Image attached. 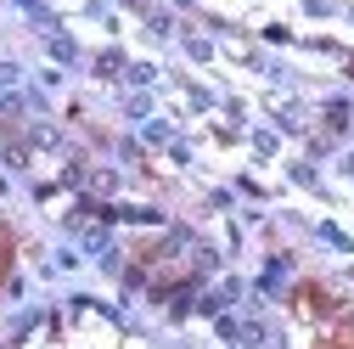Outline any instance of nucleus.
<instances>
[{
  "mask_svg": "<svg viewBox=\"0 0 354 349\" xmlns=\"http://www.w3.org/2000/svg\"><path fill=\"white\" fill-rule=\"evenodd\" d=\"M12 84H17V68H0V102L12 96Z\"/></svg>",
  "mask_w": 354,
  "mask_h": 349,
  "instance_id": "1",
  "label": "nucleus"
}]
</instances>
